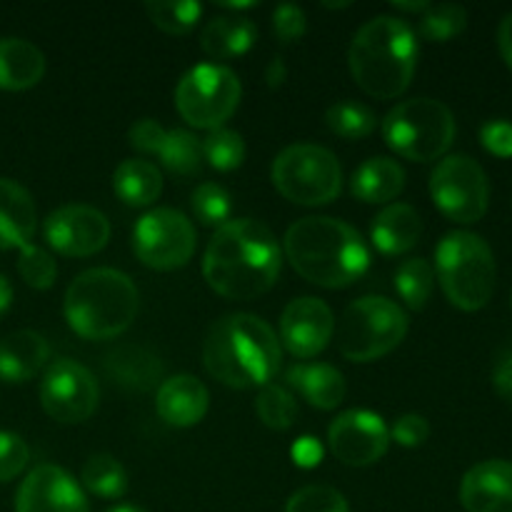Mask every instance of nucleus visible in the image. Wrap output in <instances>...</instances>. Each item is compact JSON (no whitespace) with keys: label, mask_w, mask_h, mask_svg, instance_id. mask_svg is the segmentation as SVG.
<instances>
[{"label":"nucleus","mask_w":512,"mask_h":512,"mask_svg":"<svg viewBox=\"0 0 512 512\" xmlns=\"http://www.w3.org/2000/svg\"><path fill=\"white\" fill-rule=\"evenodd\" d=\"M273 30L283 45L298 43L308 30V18H305L303 8L293 3L278 5L273 13Z\"/></svg>","instance_id":"41"},{"label":"nucleus","mask_w":512,"mask_h":512,"mask_svg":"<svg viewBox=\"0 0 512 512\" xmlns=\"http://www.w3.org/2000/svg\"><path fill=\"white\" fill-rule=\"evenodd\" d=\"M460 503L468 512H512V463L485 460L460 483Z\"/></svg>","instance_id":"19"},{"label":"nucleus","mask_w":512,"mask_h":512,"mask_svg":"<svg viewBox=\"0 0 512 512\" xmlns=\"http://www.w3.org/2000/svg\"><path fill=\"white\" fill-rule=\"evenodd\" d=\"M328 445L343 465L365 468L388 453L390 433L380 415L370 410H348L330 423Z\"/></svg>","instance_id":"14"},{"label":"nucleus","mask_w":512,"mask_h":512,"mask_svg":"<svg viewBox=\"0 0 512 512\" xmlns=\"http://www.w3.org/2000/svg\"><path fill=\"white\" fill-rule=\"evenodd\" d=\"M203 160L215 170H230L240 168L245 160V140L235 130H210L208 138H203Z\"/></svg>","instance_id":"34"},{"label":"nucleus","mask_w":512,"mask_h":512,"mask_svg":"<svg viewBox=\"0 0 512 512\" xmlns=\"http://www.w3.org/2000/svg\"><path fill=\"white\" fill-rule=\"evenodd\" d=\"M113 190L125 205L143 208V205L155 203L160 198L163 175H160L158 165L150 163V160H123L113 173Z\"/></svg>","instance_id":"29"},{"label":"nucleus","mask_w":512,"mask_h":512,"mask_svg":"<svg viewBox=\"0 0 512 512\" xmlns=\"http://www.w3.org/2000/svg\"><path fill=\"white\" fill-rule=\"evenodd\" d=\"M495 385H498L500 395L512 398V358H505L498 365V373H495Z\"/></svg>","instance_id":"47"},{"label":"nucleus","mask_w":512,"mask_h":512,"mask_svg":"<svg viewBox=\"0 0 512 512\" xmlns=\"http://www.w3.org/2000/svg\"><path fill=\"white\" fill-rule=\"evenodd\" d=\"M350 73L368 95L380 100L405 93L418 65V40L405 20L378 15L355 33L348 53Z\"/></svg>","instance_id":"4"},{"label":"nucleus","mask_w":512,"mask_h":512,"mask_svg":"<svg viewBox=\"0 0 512 512\" xmlns=\"http://www.w3.org/2000/svg\"><path fill=\"white\" fill-rule=\"evenodd\" d=\"M50 358L48 340L33 330H18L0 340V378L5 383H28Z\"/></svg>","instance_id":"22"},{"label":"nucleus","mask_w":512,"mask_h":512,"mask_svg":"<svg viewBox=\"0 0 512 512\" xmlns=\"http://www.w3.org/2000/svg\"><path fill=\"white\" fill-rule=\"evenodd\" d=\"M15 512H90L83 488L58 465H38L20 483Z\"/></svg>","instance_id":"17"},{"label":"nucleus","mask_w":512,"mask_h":512,"mask_svg":"<svg viewBox=\"0 0 512 512\" xmlns=\"http://www.w3.org/2000/svg\"><path fill=\"white\" fill-rule=\"evenodd\" d=\"M395 10H408V13H425L430 3H393Z\"/></svg>","instance_id":"49"},{"label":"nucleus","mask_w":512,"mask_h":512,"mask_svg":"<svg viewBox=\"0 0 512 512\" xmlns=\"http://www.w3.org/2000/svg\"><path fill=\"white\" fill-rule=\"evenodd\" d=\"M285 512H350V505L340 490L328 485H308L290 495Z\"/></svg>","instance_id":"39"},{"label":"nucleus","mask_w":512,"mask_h":512,"mask_svg":"<svg viewBox=\"0 0 512 512\" xmlns=\"http://www.w3.org/2000/svg\"><path fill=\"white\" fill-rule=\"evenodd\" d=\"M45 240L68 258H88L103 250L110 238V223L90 205H63L45 220Z\"/></svg>","instance_id":"15"},{"label":"nucleus","mask_w":512,"mask_h":512,"mask_svg":"<svg viewBox=\"0 0 512 512\" xmlns=\"http://www.w3.org/2000/svg\"><path fill=\"white\" fill-rule=\"evenodd\" d=\"M335 333V320L320 298H298L283 310L280 340L295 358H315L328 348Z\"/></svg>","instance_id":"18"},{"label":"nucleus","mask_w":512,"mask_h":512,"mask_svg":"<svg viewBox=\"0 0 512 512\" xmlns=\"http://www.w3.org/2000/svg\"><path fill=\"white\" fill-rule=\"evenodd\" d=\"M435 275L450 303L473 313L493 298L498 268L493 250L480 235L455 230L445 235L435 250Z\"/></svg>","instance_id":"6"},{"label":"nucleus","mask_w":512,"mask_h":512,"mask_svg":"<svg viewBox=\"0 0 512 512\" xmlns=\"http://www.w3.org/2000/svg\"><path fill=\"white\" fill-rule=\"evenodd\" d=\"M108 512H145V510L133 508V505H120V508H113V510H108Z\"/></svg>","instance_id":"50"},{"label":"nucleus","mask_w":512,"mask_h":512,"mask_svg":"<svg viewBox=\"0 0 512 512\" xmlns=\"http://www.w3.org/2000/svg\"><path fill=\"white\" fill-rule=\"evenodd\" d=\"M383 138L400 158L430 163L453 145L455 118L448 105L435 98L405 100L385 115Z\"/></svg>","instance_id":"7"},{"label":"nucleus","mask_w":512,"mask_h":512,"mask_svg":"<svg viewBox=\"0 0 512 512\" xmlns=\"http://www.w3.org/2000/svg\"><path fill=\"white\" fill-rule=\"evenodd\" d=\"M198 235L180 210L158 208L145 213L133 230V250L153 270H178L193 258Z\"/></svg>","instance_id":"12"},{"label":"nucleus","mask_w":512,"mask_h":512,"mask_svg":"<svg viewBox=\"0 0 512 512\" xmlns=\"http://www.w3.org/2000/svg\"><path fill=\"white\" fill-rule=\"evenodd\" d=\"M293 458L298 460L300 465H305V468H310V465H318L320 463L318 443H313V440H310V438H303L293 448Z\"/></svg>","instance_id":"44"},{"label":"nucleus","mask_w":512,"mask_h":512,"mask_svg":"<svg viewBox=\"0 0 512 512\" xmlns=\"http://www.w3.org/2000/svg\"><path fill=\"white\" fill-rule=\"evenodd\" d=\"M63 310L70 330L80 338H118L138 315V288L120 270H85L68 285Z\"/></svg>","instance_id":"5"},{"label":"nucleus","mask_w":512,"mask_h":512,"mask_svg":"<svg viewBox=\"0 0 512 512\" xmlns=\"http://www.w3.org/2000/svg\"><path fill=\"white\" fill-rule=\"evenodd\" d=\"M435 283V270L428 260L413 258L405 260L395 270V288H398L400 298L405 300V305L413 310H423L425 303L430 300Z\"/></svg>","instance_id":"31"},{"label":"nucleus","mask_w":512,"mask_h":512,"mask_svg":"<svg viewBox=\"0 0 512 512\" xmlns=\"http://www.w3.org/2000/svg\"><path fill=\"white\" fill-rule=\"evenodd\" d=\"M148 18L158 25L163 33L168 35H185L198 25L200 15H203V5L200 3H173V0H155V3L145 5Z\"/></svg>","instance_id":"35"},{"label":"nucleus","mask_w":512,"mask_h":512,"mask_svg":"<svg viewBox=\"0 0 512 512\" xmlns=\"http://www.w3.org/2000/svg\"><path fill=\"white\" fill-rule=\"evenodd\" d=\"M128 138L133 148L158 155L160 163L180 178H190L203 170V140L188 130H165L155 120L143 118L130 128Z\"/></svg>","instance_id":"16"},{"label":"nucleus","mask_w":512,"mask_h":512,"mask_svg":"<svg viewBox=\"0 0 512 512\" xmlns=\"http://www.w3.org/2000/svg\"><path fill=\"white\" fill-rule=\"evenodd\" d=\"M430 195L445 218L463 225L478 223L488 213V175L470 155H448L430 175Z\"/></svg>","instance_id":"11"},{"label":"nucleus","mask_w":512,"mask_h":512,"mask_svg":"<svg viewBox=\"0 0 512 512\" xmlns=\"http://www.w3.org/2000/svg\"><path fill=\"white\" fill-rule=\"evenodd\" d=\"M190 205H193L195 218H198L203 225H208V228H220V225L228 223L230 210H233L228 190L218 183L198 185Z\"/></svg>","instance_id":"37"},{"label":"nucleus","mask_w":512,"mask_h":512,"mask_svg":"<svg viewBox=\"0 0 512 512\" xmlns=\"http://www.w3.org/2000/svg\"><path fill=\"white\" fill-rule=\"evenodd\" d=\"M408 335V315L380 295L355 300L338 323V350L353 363H370L393 353Z\"/></svg>","instance_id":"8"},{"label":"nucleus","mask_w":512,"mask_h":512,"mask_svg":"<svg viewBox=\"0 0 512 512\" xmlns=\"http://www.w3.org/2000/svg\"><path fill=\"white\" fill-rule=\"evenodd\" d=\"M98 398L93 373L70 358L53 360L40 380V405L58 423H85L98 408Z\"/></svg>","instance_id":"13"},{"label":"nucleus","mask_w":512,"mask_h":512,"mask_svg":"<svg viewBox=\"0 0 512 512\" xmlns=\"http://www.w3.org/2000/svg\"><path fill=\"white\" fill-rule=\"evenodd\" d=\"M83 485L93 495L103 500H118L123 498L125 490H128V473H125L123 465L108 453H100L88 458V463L83 465Z\"/></svg>","instance_id":"30"},{"label":"nucleus","mask_w":512,"mask_h":512,"mask_svg":"<svg viewBox=\"0 0 512 512\" xmlns=\"http://www.w3.org/2000/svg\"><path fill=\"white\" fill-rule=\"evenodd\" d=\"M210 405L208 388L193 375H175L160 383L155 408L173 428H193L205 418Z\"/></svg>","instance_id":"20"},{"label":"nucleus","mask_w":512,"mask_h":512,"mask_svg":"<svg viewBox=\"0 0 512 512\" xmlns=\"http://www.w3.org/2000/svg\"><path fill=\"white\" fill-rule=\"evenodd\" d=\"M325 125L330 133L345 140H360L375 130V113L363 103L355 100H340V103L330 105L325 113Z\"/></svg>","instance_id":"32"},{"label":"nucleus","mask_w":512,"mask_h":512,"mask_svg":"<svg viewBox=\"0 0 512 512\" xmlns=\"http://www.w3.org/2000/svg\"><path fill=\"white\" fill-rule=\"evenodd\" d=\"M350 3H325V8H348Z\"/></svg>","instance_id":"51"},{"label":"nucleus","mask_w":512,"mask_h":512,"mask_svg":"<svg viewBox=\"0 0 512 512\" xmlns=\"http://www.w3.org/2000/svg\"><path fill=\"white\" fill-rule=\"evenodd\" d=\"M285 78H288V68H285V60L280 58V55H275V58L270 60L268 70H265V80H268V88H280Z\"/></svg>","instance_id":"46"},{"label":"nucleus","mask_w":512,"mask_h":512,"mask_svg":"<svg viewBox=\"0 0 512 512\" xmlns=\"http://www.w3.org/2000/svg\"><path fill=\"white\" fill-rule=\"evenodd\" d=\"M483 148H488L493 155L500 158H512V123L510 120H490L480 130Z\"/></svg>","instance_id":"43"},{"label":"nucleus","mask_w":512,"mask_h":512,"mask_svg":"<svg viewBox=\"0 0 512 512\" xmlns=\"http://www.w3.org/2000/svg\"><path fill=\"white\" fill-rule=\"evenodd\" d=\"M273 185L295 205H325L343 190V170L328 148L295 143L275 158Z\"/></svg>","instance_id":"9"},{"label":"nucleus","mask_w":512,"mask_h":512,"mask_svg":"<svg viewBox=\"0 0 512 512\" xmlns=\"http://www.w3.org/2000/svg\"><path fill=\"white\" fill-rule=\"evenodd\" d=\"M290 388L318 410H333L345 400V378L325 363H298L285 373Z\"/></svg>","instance_id":"24"},{"label":"nucleus","mask_w":512,"mask_h":512,"mask_svg":"<svg viewBox=\"0 0 512 512\" xmlns=\"http://www.w3.org/2000/svg\"><path fill=\"white\" fill-rule=\"evenodd\" d=\"M258 28L250 18L240 15H218L200 33V45L215 60H228L253 48Z\"/></svg>","instance_id":"28"},{"label":"nucleus","mask_w":512,"mask_h":512,"mask_svg":"<svg viewBox=\"0 0 512 512\" xmlns=\"http://www.w3.org/2000/svg\"><path fill=\"white\" fill-rule=\"evenodd\" d=\"M45 58L23 38H0V88L28 90L43 80Z\"/></svg>","instance_id":"26"},{"label":"nucleus","mask_w":512,"mask_h":512,"mask_svg":"<svg viewBox=\"0 0 512 512\" xmlns=\"http://www.w3.org/2000/svg\"><path fill=\"white\" fill-rule=\"evenodd\" d=\"M428 435H430L428 420H425L423 415H415V413L403 415L393 428V440L398 445H403V448H418V445H423L425 440H428Z\"/></svg>","instance_id":"42"},{"label":"nucleus","mask_w":512,"mask_h":512,"mask_svg":"<svg viewBox=\"0 0 512 512\" xmlns=\"http://www.w3.org/2000/svg\"><path fill=\"white\" fill-rule=\"evenodd\" d=\"M280 360H283L280 340L258 315H225L205 335V368L228 388H265L280 370Z\"/></svg>","instance_id":"2"},{"label":"nucleus","mask_w":512,"mask_h":512,"mask_svg":"<svg viewBox=\"0 0 512 512\" xmlns=\"http://www.w3.org/2000/svg\"><path fill=\"white\" fill-rule=\"evenodd\" d=\"M468 25V13L458 3L430 5L420 18V35L430 43H445V40L460 35Z\"/></svg>","instance_id":"33"},{"label":"nucleus","mask_w":512,"mask_h":512,"mask_svg":"<svg viewBox=\"0 0 512 512\" xmlns=\"http://www.w3.org/2000/svg\"><path fill=\"white\" fill-rule=\"evenodd\" d=\"M498 45H500V55H503V60L512 68V13H508L503 20H500Z\"/></svg>","instance_id":"45"},{"label":"nucleus","mask_w":512,"mask_h":512,"mask_svg":"<svg viewBox=\"0 0 512 512\" xmlns=\"http://www.w3.org/2000/svg\"><path fill=\"white\" fill-rule=\"evenodd\" d=\"M105 373L125 390H145L155 388L163 378V363L158 355L138 345H120L113 353L105 355Z\"/></svg>","instance_id":"25"},{"label":"nucleus","mask_w":512,"mask_h":512,"mask_svg":"<svg viewBox=\"0 0 512 512\" xmlns=\"http://www.w3.org/2000/svg\"><path fill=\"white\" fill-rule=\"evenodd\" d=\"M238 75L225 65L203 63L190 68L175 88V108L180 118L200 130H218L240 103Z\"/></svg>","instance_id":"10"},{"label":"nucleus","mask_w":512,"mask_h":512,"mask_svg":"<svg viewBox=\"0 0 512 512\" xmlns=\"http://www.w3.org/2000/svg\"><path fill=\"white\" fill-rule=\"evenodd\" d=\"M18 273L30 288L48 290L55 283V278H58V265H55V258L48 250L28 243L25 248H20Z\"/></svg>","instance_id":"38"},{"label":"nucleus","mask_w":512,"mask_h":512,"mask_svg":"<svg viewBox=\"0 0 512 512\" xmlns=\"http://www.w3.org/2000/svg\"><path fill=\"white\" fill-rule=\"evenodd\" d=\"M38 225V210L23 185L0 178V250L25 248Z\"/></svg>","instance_id":"21"},{"label":"nucleus","mask_w":512,"mask_h":512,"mask_svg":"<svg viewBox=\"0 0 512 512\" xmlns=\"http://www.w3.org/2000/svg\"><path fill=\"white\" fill-rule=\"evenodd\" d=\"M283 253L275 235L250 218L228 220L215 230L203 258L210 288L228 300H253L275 285Z\"/></svg>","instance_id":"1"},{"label":"nucleus","mask_w":512,"mask_h":512,"mask_svg":"<svg viewBox=\"0 0 512 512\" xmlns=\"http://www.w3.org/2000/svg\"><path fill=\"white\" fill-rule=\"evenodd\" d=\"M285 255L300 278L320 288H348L370 265L363 235L325 215L303 218L285 233Z\"/></svg>","instance_id":"3"},{"label":"nucleus","mask_w":512,"mask_h":512,"mask_svg":"<svg viewBox=\"0 0 512 512\" xmlns=\"http://www.w3.org/2000/svg\"><path fill=\"white\" fill-rule=\"evenodd\" d=\"M255 413L270 430H288L298 418V403L280 385H265L255 400Z\"/></svg>","instance_id":"36"},{"label":"nucleus","mask_w":512,"mask_h":512,"mask_svg":"<svg viewBox=\"0 0 512 512\" xmlns=\"http://www.w3.org/2000/svg\"><path fill=\"white\" fill-rule=\"evenodd\" d=\"M423 220L413 205L393 203L380 210L370 225V240L383 255H403L420 240Z\"/></svg>","instance_id":"23"},{"label":"nucleus","mask_w":512,"mask_h":512,"mask_svg":"<svg viewBox=\"0 0 512 512\" xmlns=\"http://www.w3.org/2000/svg\"><path fill=\"white\" fill-rule=\"evenodd\" d=\"M30 460V450L25 440L15 433L0 430V483L18 478Z\"/></svg>","instance_id":"40"},{"label":"nucleus","mask_w":512,"mask_h":512,"mask_svg":"<svg viewBox=\"0 0 512 512\" xmlns=\"http://www.w3.org/2000/svg\"><path fill=\"white\" fill-rule=\"evenodd\" d=\"M10 305H13V285H10V280L0 273V315L8 313Z\"/></svg>","instance_id":"48"},{"label":"nucleus","mask_w":512,"mask_h":512,"mask_svg":"<svg viewBox=\"0 0 512 512\" xmlns=\"http://www.w3.org/2000/svg\"><path fill=\"white\" fill-rule=\"evenodd\" d=\"M405 188V173L395 160L370 158L360 165L350 180V193L363 203H390Z\"/></svg>","instance_id":"27"}]
</instances>
